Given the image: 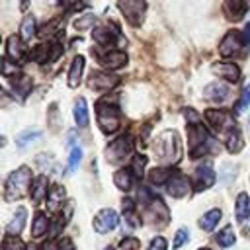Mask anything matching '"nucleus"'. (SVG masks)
<instances>
[{"instance_id": "1", "label": "nucleus", "mask_w": 250, "mask_h": 250, "mask_svg": "<svg viewBox=\"0 0 250 250\" xmlns=\"http://www.w3.org/2000/svg\"><path fill=\"white\" fill-rule=\"evenodd\" d=\"M188 139H189V156L193 160L201 158V156H207L209 152L219 150V145H217L215 137L201 123H195V125L188 127Z\"/></svg>"}, {"instance_id": "2", "label": "nucleus", "mask_w": 250, "mask_h": 250, "mask_svg": "<svg viewBox=\"0 0 250 250\" xmlns=\"http://www.w3.org/2000/svg\"><path fill=\"white\" fill-rule=\"evenodd\" d=\"M156 158L162 164H176L182 158V143H180V135L172 129L160 133L152 145Z\"/></svg>"}, {"instance_id": "3", "label": "nucleus", "mask_w": 250, "mask_h": 250, "mask_svg": "<svg viewBox=\"0 0 250 250\" xmlns=\"http://www.w3.org/2000/svg\"><path fill=\"white\" fill-rule=\"evenodd\" d=\"M29 182H31V170L27 166H20L18 170H14L6 180V193H4L6 201L21 199L27 193Z\"/></svg>"}, {"instance_id": "4", "label": "nucleus", "mask_w": 250, "mask_h": 250, "mask_svg": "<svg viewBox=\"0 0 250 250\" xmlns=\"http://www.w3.org/2000/svg\"><path fill=\"white\" fill-rule=\"evenodd\" d=\"M96 119H98V125L104 133H115L121 125V117H119V109L115 104H109L107 98L100 100L96 104Z\"/></svg>"}, {"instance_id": "5", "label": "nucleus", "mask_w": 250, "mask_h": 250, "mask_svg": "<svg viewBox=\"0 0 250 250\" xmlns=\"http://www.w3.org/2000/svg\"><path fill=\"white\" fill-rule=\"evenodd\" d=\"M131 154H133V137L129 133L119 135L115 141H111L105 146V160L109 164H121Z\"/></svg>"}, {"instance_id": "6", "label": "nucleus", "mask_w": 250, "mask_h": 250, "mask_svg": "<svg viewBox=\"0 0 250 250\" xmlns=\"http://www.w3.org/2000/svg\"><path fill=\"white\" fill-rule=\"evenodd\" d=\"M117 6H119V10L123 12L125 20H127L131 25L139 27V25L145 21L146 2H143V0H121Z\"/></svg>"}, {"instance_id": "7", "label": "nucleus", "mask_w": 250, "mask_h": 250, "mask_svg": "<svg viewBox=\"0 0 250 250\" xmlns=\"http://www.w3.org/2000/svg\"><path fill=\"white\" fill-rule=\"evenodd\" d=\"M205 119H207V123H209L213 129L225 131V135L236 127L232 113L227 111V109H205Z\"/></svg>"}, {"instance_id": "8", "label": "nucleus", "mask_w": 250, "mask_h": 250, "mask_svg": "<svg viewBox=\"0 0 250 250\" xmlns=\"http://www.w3.org/2000/svg\"><path fill=\"white\" fill-rule=\"evenodd\" d=\"M145 217H146L152 225H156V227H164V225H168V221H170L168 207L162 203L160 197H152V199L146 203Z\"/></svg>"}, {"instance_id": "9", "label": "nucleus", "mask_w": 250, "mask_h": 250, "mask_svg": "<svg viewBox=\"0 0 250 250\" xmlns=\"http://www.w3.org/2000/svg\"><path fill=\"white\" fill-rule=\"evenodd\" d=\"M217 176H215V170L209 162H203L195 168V174H193V189L195 191H203L207 188H211L215 184Z\"/></svg>"}, {"instance_id": "10", "label": "nucleus", "mask_w": 250, "mask_h": 250, "mask_svg": "<svg viewBox=\"0 0 250 250\" xmlns=\"http://www.w3.org/2000/svg\"><path fill=\"white\" fill-rule=\"evenodd\" d=\"M117 84H119V76L109 74V72H104V70H96L88 78V86L92 90H98V92H107V90L115 88Z\"/></svg>"}, {"instance_id": "11", "label": "nucleus", "mask_w": 250, "mask_h": 250, "mask_svg": "<svg viewBox=\"0 0 250 250\" xmlns=\"http://www.w3.org/2000/svg\"><path fill=\"white\" fill-rule=\"evenodd\" d=\"M117 223H119L117 213H115L113 209L105 207V209L98 211V215L94 217V230L100 232V234H105V232L113 230V229L117 227Z\"/></svg>"}, {"instance_id": "12", "label": "nucleus", "mask_w": 250, "mask_h": 250, "mask_svg": "<svg viewBox=\"0 0 250 250\" xmlns=\"http://www.w3.org/2000/svg\"><path fill=\"white\" fill-rule=\"evenodd\" d=\"M242 45H244L242 35H240L236 29H232V31H229V33L223 37V41L219 43V53H221L223 57H234V55L240 53V47H242Z\"/></svg>"}, {"instance_id": "13", "label": "nucleus", "mask_w": 250, "mask_h": 250, "mask_svg": "<svg viewBox=\"0 0 250 250\" xmlns=\"http://www.w3.org/2000/svg\"><path fill=\"white\" fill-rule=\"evenodd\" d=\"M189 189H191L189 180H188L184 174H180V172H174V176H172V178L168 180V184H166L168 195H172V197H176V199L186 197V195L189 193Z\"/></svg>"}, {"instance_id": "14", "label": "nucleus", "mask_w": 250, "mask_h": 250, "mask_svg": "<svg viewBox=\"0 0 250 250\" xmlns=\"http://www.w3.org/2000/svg\"><path fill=\"white\" fill-rule=\"evenodd\" d=\"M129 57L125 51H119V49H109L105 51L104 55H100V64L104 68H109V70H117V68H123L127 64Z\"/></svg>"}, {"instance_id": "15", "label": "nucleus", "mask_w": 250, "mask_h": 250, "mask_svg": "<svg viewBox=\"0 0 250 250\" xmlns=\"http://www.w3.org/2000/svg\"><path fill=\"white\" fill-rule=\"evenodd\" d=\"M211 72L217 74L219 78L229 80V82H238V78H240V68H238V64L230 62V61L215 62V64L211 66Z\"/></svg>"}, {"instance_id": "16", "label": "nucleus", "mask_w": 250, "mask_h": 250, "mask_svg": "<svg viewBox=\"0 0 250 250\" xmlns=\"http://www.w3.org/2000/svg\"><path fill=\"white\" fill-rule=\"evenodd\" d=\"M6 45H8L6 47L8 59H12L16 64H20V62L25 61V45H23V41H21L20 35H10L8 41H6Z\"/></svg>"}, {"instance_id": "17", "label": "nucleus", "mask_w": 250, "mask_h": 250, "mask_svg": "<svg viewBox=\"0 0 250 250\" xmlns=\"http://www.w3.org/2000/svg\"><path fill=\"white\" fill-rule=\"evenodd\" d=\"M47 193H49V189H47V176L41 174V176L33 178V180H31V189H29L31 201H33L35 205H39L43 199H47Z\"/></svg>"}, {"instance_id": "18", "label": "nucleus", "mask_w": 250, "mask_h": 250, "mask_svg": "<svg viewBox=\"0 0 250 250\" xmlns=\"http://www.w3.org/2000/svg\"><path fill=\"white\" fill-rule=\"evenodd\" d=\"M227 96H229V88H227V84H223V82H211V84L205 86V90H203V98H205V100H211V102H215V104L225 102Z\"/></svg>"}, {"instance_id": "19", "label": "nucleus", "mask_w": 250, "mask_h": 250, "mask_svg": "<svg viewBox=\"0 0 250 250\" xmlns=\"http://www.w3.org/2000/svg\"><path fill=\"white\" fill-rule=\"evenodd\" d=\"M225 146H227V150H229L230 154H236V152H240V150L244 148L242 131H240L238 127H234L232 131H229V133L225 135Z\"/></svg>"}, {"instance_id": "20", "label": "nucleus", "mask_w": 250, "mask_h": 250, "mask_svg": "<svg viewBox=\"0 0 250 250\" xmlns=\"http://www.w3.org/2000/svg\"><path fill=\"white\" fill-rule=\"evenodd\" d=\"M64 197H66V193H64V188L62 186H51L49 188V193H47V207H49V211L62 209Z\"/></svg>"}, {"instance_id": "21", "label": "nucleus", "mask_w": 250, "mask_h": 250, "mask_svg": "<svg viewBox=\"0 0 250 250\" xmlns=\"http://www.w3.org/2000/svg\"><path fill=\"white\" fill-rule=\"evenodd\" d=\"M223 10H225V14L230 21H238L244 16V12L248 10V4L240 2V0H229V2L223 4Z\"/></svg>"}, {"instance_id": "22", "label": "nucleus", "mask_w": 250, "mask_h": 250, "mask_svg": "<svg viewBox=\"0 0 250 250\" xmlns=\"http://www.w3.org/2000/svg\"><path fill=\"white\" fill-rule=\"evenodd\" d=\"M113 184L121 189V191H129L135 184V174L131 172V168H121L113 174Z\"/></svg>"}, {"instance_id": "23", "label": "nucleus", "mask_w": 250, "mask_h": 250, "mask_svg": "<svg viewBox=\"0 0 250 250\" xmlns=\"http://www.w3.org/2000/svg\"><path fill=\"white\" fill-rule=\"evenodd\" d=\"M234 213H236V219L242 223L246 219H250V195L246 191L238 193L236 195V203H234Z\"/></svg>"}, {"instance_id": "24", "label": "nucleus", "mask_w": 250, "mask_h": 250, "mask_svg": "<svg viewBox=\"0 0 250 250\" xmlns=\"http://www.w3.org/2000/svg\"><path fill=\"white\" fill-rule=\"evenodd\" d=\"M82 70H84V57L78 55V57L72 59V64H70V70H68V86L70 88H76L80 84Z\"/></svg>"}, {"instance_id": "25", "label": "nucleus", "mask_w": 250, "mask_h": 250, "mask_svg": "<svg viewBox=\"0 0 250 250\" xmlns=\"http://www.w3.org/2000/svg\"><path fill=\"white\" fill-rule=\"evenodd\" d=\"M72 209H74V201H66V203H64V211H61L59 221H57V223L53 225V229H51V238H53V240L59 238L61 229L66 227V223H68V219H70V215H72Z\"/></svg>"}, {"instance_id": "26", "label": "nucleus", "mask_w": 250, "mask_h": 250, "mask_svg": "<svg viewBox=\"0 0 250 250\" xmlns=\"http://www.w3.org/2000/svg\"><path fill=\"white\" fill-rule=\"evenodd\" d=\"M49 229V219L43 211H37L35 217H33V223H31V236L33 238H41Z\"/></svg>"}, {"instance_id": "27", "label": "nucleus", "mask_w": 250, "mask_h": 250, "mask_svg": "<svg viewBox=\"0 0 250 250\" xmlns=\"http://www.w3.org/2000/svg\"><path fill=\"white\" fill-rule=\"evenodd\" d=\"M221 217H223V213H221V209H211V211H207L201 219H199V227L205 230V232H211L217 225H219V221H221Z\"/></svg>"}, {"instance_id": "28", "label": "nucleus", "mask_w": 250, "mask_h": 250, "mask_svg": "<svg viewBox=\"0 0 250 250\" xmlns=\"http://www.w3.org/2000/svg\"><path fill=\"white\" fill-rule=\"evenodd\" d=\"M72 113H74V121H76L78 127H86L88 125L90 117H88V105H86V100L84 98H78L74 102V111Z\"/></svg>"}, {"instance_id": "29", "label": "nucleus", "mask_w": 250, "mask_h": 250, "mask_svg": "<svg viewBox=\"0 0 250 250\" xmlns=\"http://www.w3.org/2000/svg\"><path fill=\"white\" fill-rule=\"evenodd\" d=\"M172 176H174V170L170 168H152L148 172V182L154 186H166Z\"/></svg>"}, {"instance_id": "30", "label": "nucleus", "mask_w": 250, "mask_h": 250, "mask_svg": "<svg viewBox=\"0 0 250 250\" xmlns=\"http://www.w3.org/2000/svg\"><path fill=\"white\" fill-rule=\"evenodd\" d=\"M25 217H27V211H25L23 207H18L14 219L8 223V232H10L12 236H18V234L21 232V229H23V225H25Z\"/></svg>"}, {"instance_id": "31", "label": "nucleus", "mask_w": 250, "mask_h": 250, "mask_svg": "<svg viewBox=\"0 0 250 250\" xmlns=\"http://www.w3.org/2000/svg\"><path fill=\"white\" fill-rule=\"evenodd\" d=\"M92 35H94V41L102 47H109L115 41V31H109L107 27H96Z\"/></svg>"}, {"instance_id": "32", "label": "nucleus", "mask_w": 250, "mask_h": 250, "mask_svg": "<svg viewBox=\"0 0 250 250\" xmlns=\"http://www.w3.org/2000/svg\"><path fill=\"white\" fill-rule=\"evenodd\" d=\"M33 35H35V18L31 14H27L20 25V37H21V41H29Z\"/></svg>"}, {"instance_id": "33", "label": "nucleus", "mask_w": 250, "mask_h": 250, "mask_svg": "<svg viewBox=\"0 0 250 250\" xmlns=\"http://www.w3.org/2000/svg\"><path fill=\"white\" fill-rule=\"evenodd\" d=\"M12 88H14V94H20V98H25L31 90V78L18 76V78L12 80Z\"/></svg>"}, {"instance_id": "34", "label": "nucleus", "mask_w": 250, "mask_h": 250, "mask_svg": "<svg viewBox=\"0 0 250 250\" xmlns=\"http://www.w3.org/2000/svg\"><path fill=\"white\" fill-rule=\"evenodd\" d=\"M0 72H2L4 78L14 80V78L20 76V66H18L16 62H12L10 59H2V61H0Z\"/></svg>"}, {"instance_id": "35", "label": "nucleus", "mask_w": 250, "mask_h": 250, "mask_svg": "<svg viewBox=\"0 0 250 250\" xmlns=\"http://www.w3.org/2000/svg\"><path fill=\"white\" fill-rule=\"evenodd\" d=\"M234 240H236V236H234V230H232V227H230V225H227L225 229H221V230H219V234H217V244H219V246H223V248L232 246V244H234Z\"/></svg>"}, {"instance_id": "36", "label": "nucleus", "mask_w": 250, "mask_h": 250, "mask_svg": "<svg viewBox=\"0 0 250 250\" xmlns=\"http://www.w3.org/2000/svg\"><path fill=\"white\" fill-rule=\"evenodd\" d=\"M41 137V131H37V129H27V131H21L18 137H16V145L20 146V148H25L29 143H33L35 139H39Z\"/></svg>"}, {"instance_id": "37", "label": "nucleus", "mask_w": 250, "mask_h": 250, "mask_svg": "<svg viewBox=\"0 0 250 250\" xmlns=\"http://www.w3.org/2000/svg\"><path fill=\"white\" fill-rule=\"evenodd\" d=\"M146 162H148V158H146L145 154H135V156H133V162H131V172L135 174V178H141V176H143Z\"/></svg>"}, {"instance_id": "38", "label": "nucleus", "mask_w": 250, "mask_h": 250, "mask_svg": "<svg viewBox=\"0 0 250 250\" xmlns=\"http://www.w3.org/2000/svg\"><path fill=\"white\" fill-rule=\"evenodd\" d=\"M96 23V16L94 14H84V16H78V20L74 21V27L78 31H88L90 27H94Z\"/></svg>"}, {"instance_id": "39", "label": "nucleus", "mask_w": 250, "mask_h": 250, "mask_svg": "<svg viewBox=\"0 0 250 250\" xmlns=\"http://www.w3.org/2000/svg\"><path fill=\"white\" fill-rule=\"evenodd\" d=\"M31 57H33L37 62H47V61H51V45H37V47L31 51Z\"/></svg>"}, {"instance_id": "40", "label": "nucleus", "mask_w": 250, "mask_h": 250, "mask_svg": "<svg viewBox=\"0 0 250 250\" xmlns=\"http://www.w3.org/2000/svg\"><path fill=\"white\" fill-rule=\"evenodd\" d=\"M43 250H72V242H70V238H55V240H51V242H47L45 246H43Z\"/></svg>"}, {"instance_id": "41", "label": "nucleus", "mask_w": 250, "mask_h": 250, "mask_svg": "<svg viewBox=\"0 0 250 250\" xmlns=\"http://www.w3.org/2000/svg\"><path fill=\"white\" fill-rule=\"evenodd\" d=\"M0 250H25V244L21 242V238L8 234V236L4 238V242H2V248H0Z\"/></svg>"}, {"instance_id": "42", "label": "nucleus", "mask_w": 250, "mask_h": 250, "mask_svg": "<svg viewBox=\"0 0 250 250\" xmlns=\"http://www.w3.org/2000/svg\"><path fill=\"white\" fill-rule=\"evenodd\" d=\"M248 102H250V84L244 86V90H242L238 102L234 104V113H242V111L248 107Z\"/></svg>"}, {"instance_id": "43", "label": "nucleus", "mask_w": 250, "mask_h": 250, "mask_svg": "<svg viewBox=\"0 0 250 250\" xmlns=\"http://www.w3.org/2000/svg\"><path fill=\"white\" fill-rule=\"evenodd\" d=\"M80 160H82V148L80 146H72V150L68 154V170L74 172L76 166L80 164Z\"/></svg>"}, {"instance_id": "44", "label": "nucleus", "mask_w": 250, "mask_h": 250, "mask_svg": "<svg viewBox=\"0 0 250 250\" xmlns=\"http://www.w3.org/2000/svg\"><path fill=\"white\" fill-rule=\"evenodd\" d=\"M188 238H189V232H188V229H186V227L178 229V232H176V236H174V242H172V248H174V250L182 248V246L188 242Z\"/></svg>"}, {"instance_id": "45", "label": "nucleus", "mask_w": 250, "mask_h": 250, "mask_svg": "<svg viewBox=\"0 0 250 250\" xmlns=\"http://www.w3.org/2000/svg\"><path fill=\"white\" fill-rule=\"evenodd\" d=\"M141 248V240L137 236H125L119 242V250H139Z\"/></svg>"}, {"instance_id": "46", "label": "nucleus", "mask_w": 250, "mask_h": 250, "mask_svg": "<svg viewBox=\"0 0 250 250\" xmlns=\"http://www.w3.org/2000/svg\"><path fill=\"white\" fill-rule=\"evenodd\" d=\"M57 25H59V20H53V21L45 23V25L39 29V35H41V37H49V35H53V31H57Z\"/></svg>"}, {"instance_id": "47", "label": "nucleus", "mask_w": 250, "mask_h": 250, "mask_svg": "<svg viewBox=\"0 0 250 250\" xmlns=\"http://www.w3.org/2000/svg\"><path fill=\"white\" fill-rule=\"evenodd\" d=\"M166 246H168V242L164 236H154L148 244V250H166Z\"/></svg>"}, {"instance_id": "48", "label": "nucleus", "mask_w": 250, "mask_h": 250, "mask_svg": "<svg viewBox=\"0 0 250 250\" xmlns=\"http://www.w3.org/2000/svg\"><path fill=\"white\" fill-rule=\"evenodd\" d=\"M242 41H244V45L250 43V23H246V27H244V37H242Z\"/></svg>"}, {"instance_id": "49", "label": "nucleus", "mask_w": 250, "mask_h": 250, "mask_svg": "<svg viewBox=\"0 0 250 250\" xmlns=\"http://www.w3.org/2000/svg\"><path fill=\"white\" fill-rule=\"evenodd\" d=\"M25 250H39V248H37V246H27Z\"/></svg>"}, {"instance_id": "50", "label": "nucleus", "mask_w": 250, "mask_h": 250, "mask_svg": "<svg viewBox=\"0 0 250 250\" xmlns=\"http://www.w3.org/2000/svg\"><path fill=\"white\" fill-rule=\"evenodd\" d=\"M0 145H4V137H0Z\"/></svg>"}, {"instance_id": "51", "label": "nucleus", "mask_w": 250, "mask_h": 250, "mask_svg": "<svg viewBox=\"0 0 250 250\" xmlns=\"http://www.w3.org/2000/svg\"><path fill=\"white\" fill-rule=\"evenodd\" d=\"M104 250H113V248H109V246H107V248H104Z\"/></svg>"}, {"instance_id": "52", "label": "nucleus", "mask_w": 250, "mask_h": 250, "mask_svg": "<svg viewBox=\"0 0 250 250\" xmlns=\"http://www.w3.org/2000/svg\"><path fill=\"white\" fill-rule=\"evenodd\" d=\"M199 250H209V248H199Z\"/></svg>"}]
</instances>
